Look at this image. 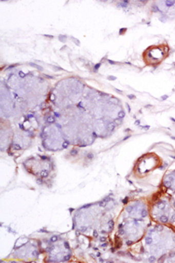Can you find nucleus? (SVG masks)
Returning <instances> with one entry per match:
<instances>
[{
  "label": "nucleus",
  "mask_w": 175,
  "mask_h": 263,
  "mask_svg": "<svg viewBox=\"0 0 175 263\" xmlns=\"http://www.w3.org/2000/svg\"><path fill=\"white\" fill-rule=\"evenodd\" d=\"M91 116L98 137H106L114 132L123 118L119 100L96 89L86 87L79 104Z\"/></svg>",
  "instance_id": "obj_1"
},
{
  "label": "nucleus",
  "mask_w": 175,
  "mask_h": 263,
  "mask_svg": "<svg viewBox=\"0 0 175 263\" xmlns=\"http://www.w3.org/2000/svg\"><path fill=\"white\" fill-rule=\"evenodd\" d=\"M54 118L71 145L89 146L98 137L91 116L80 105L54 111Z\"/></svg>",
  "instance_id": "obj_2"
},
{
  "label": "nucleus",
  "mask_w": 175,
  "mask_h": 263,
  "mask_svg": "<svg viewBox=\"0 0 175 263\" xmlns=\"http://www.w3.org/2000/svg\"><path fill=\"white\" fill-rule=\"evenodd\" d=\"M7 87L29 111H34L49 97V82L32 73L17 71L9 74L6 79Z\"/></svg>",
  "instance_id": "obj_3"
},
{
  "label": "nucleus",
  "mask_w": 175,
  "mask_h": 263,
  "mask_svg": "<svg viewBox=\"0 0 175 263\" xmlns=\"http://www.w3.org/2000/svg\"><path fill=\"white\" fill-rule=\"evenodd\" d=\"M85 88L86 86L81 79L76 77H67L56 83L51 89L48 99L55 111L79 105Z\"/></svg>",
  "instance_id": "obj_4"
},
{
  "label": "nucleus",
  "mask_w": 175,
  "mask_h": 263,
  "mask_svg": "<svg viewBox=\"0 0 175 263\" xmlns=\"http://www.w3.org/2000/svg\"><path fill=\"white\" fill-rule=\"evenodd\" d=\"M75 226L80 232L85 234L105 233L112 229V217L106 212L102 204H92L78 210Z\"/></svg>",
  "instance_id": "obj_5"
},
{
  "label": "nucleus",
  "mask_w": 175,
  "mask_h": 263,
  "mask_svg": "<svg viewBox=\"0 0 175 263\" xmlns=\"http://www.w3.org/2000/svg\"><path fill=\"white\" fill-rule=\"evenodd\" d=\"M125 217L118 226V232L126 241L137 242L144 234L147 224L148 209L144 203L137 201L125 207Z\"/></svg>",
  "instance_id": "obj_6"
},
{
  "label": "nucleus",
  "mask_w": 175,
  "mask_h": 263,
  "mask_svg": "<svg viewBox=\"0 0 175 263\" xmlns=\"http://www.w3.org/2000/svg\"><path fill=\"white\" fill-rule=\"evenodd\" d=\"M40 137L42 145L46 151H62L69 145L54 118V114L42 125Z\"/></svg>",
  "instance_id": "obj_7"
},
{
  "label": "nucleus",
  "mask_w": 175,
  "mask_h": 263,
  "mask_svg": "<svg viewBox=\"0 0 175 263\" xmlns=\"http://www.w3.org/2000/svg\"><path fill=\"white\" fill-rule=\"evenodd\" d=\"M25 170L34 176L38 181H47L54 173V162L50 157L34 155L23 162Z\"/></svg>",
  "instance_id": "obj_8"
},
{
  "label": "nucleus",
  "mask_w": 175,
  "mask_h": 263,
  "mask_svg": "<svg viewBox=\"0 0 175 263\" xmlns=\"http://www.w3.org/2000/svg\"><path fill=\"white\" fill-rule=\"evenodd\" d=\"M151 217L162 224L175 222V207L168 198H161L150 209Z\"/></svg>",
  "instance_id": "obj_9"
},
{
  "label": "nucleus",
  "mask_w": 175,
  "mask_h": 263,
  "mask_svg": "<svg viewBox=\"0 0 175 263\" xmlns=\"http://www.w3.org/2000/svg\"><path fill=\"white\" fill-rule=\"evenodd\" d=\"M46 254L48 255V261L62 262L67 261L71 256V250L68 245L63 240H56L50 243L46 248Z\"/></svg>",
  "instance_id": "obj_10"
},
{
  "label": "nucleus",
  "mask_w": 175,
  "mask_h": 263,
  "mask_svg": "<svg viewBox=\"0 0 175 263\" xmlns=\"http://www.w3.org/2000/svg\"><path fill=\"white\" fill-rule=\"evenodd\" d=\"M14 130L12 123L4 118H1V149L8 151L13 142Z\"/></svg>",
  "instance_id": "obj_11"
},
{
  "label": "nucleus",
  "mask_w": 175,
  "mask_h": 263,
  "mask_svg": "<svg viewBox=\"0 0 175 263\" xmlns=\"http://www.w3.org/2000/svg\"><path fill=\"white\" fill-rule=\"evenodd\" d=\"M168 55V46L166 45H158V46H153L149 47L145 53H144V59L147 62L150 60L148 64L154 65L155 63L161 62L165 57Z\"/></svg>",
  "instance_id": "obj_12"
},
{
  "label": "nucleus",
  "mask_w": 175,
  "mask_h": 263,
  "mask_svg": "<svg viewBox=\"0 0 175 263\" xmlns=\"http://www.w3.org/2000/svg\"><path fill=\"white\" fill-rule=\"evenodd\" d=\"M17 254H22L20 258L25 259L26 261L33 260L38 256L39 248L36 245H33L31 242L25 243L15 251Z\"/></svg>",
  "instance_id": "obj_13"
}]
</instances>
